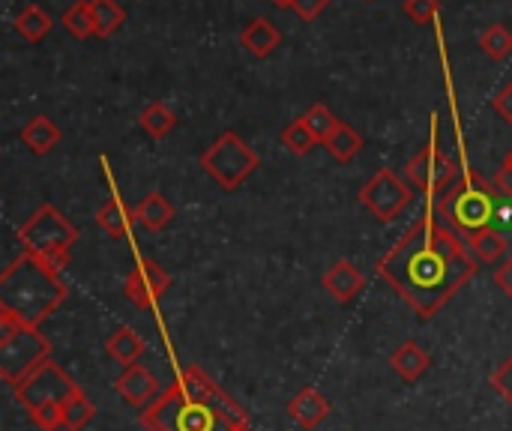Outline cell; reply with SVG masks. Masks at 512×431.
I'll return each mask as SVG.
<instances>
[{
	"mask_svg": "<svg viewBox=\"0 0 512 431\" xmlns=\"http://www.w3.org/2000/svg\"><path fill=\"white\" fill-rule=\"evenodd\" d=\"M375 273L429 321L474 279L477 258L459 231L426 213L375 264Z\"/></svg>",
	"mask_w": 512,
	"mask_h": 431,
	"instance_id": "cell-1",
	"label": "cell"
},
{
	"mask_svg": "<svg viewBox=\"0 0 512 431\" xmlns=\"http://www.w3.org/2000/svg\"><path fill=\"white\" fill-rule=\"evenodd\" d=\"M66 297L69 288L60 279V270L30 252H21L0 273V315H9L24 327H39Z\"/></svg>",
	"mask_w": 512,
	"mask_h": 431,
	"instance_id": "cell-2",
	"label": "cell"
},
{
	"mask_svg": "<svg viewBox=\"0 0 512 431\" xmlns=\"http://www.w3.org/2000/svg\"><path fill=\"white\" fill-rule=\"evenodd\" d=\"M501 192L492 180H486L477 171L459 174L438 198V219L459 231L462 237H471L483 228H492V219L498 216Z\"/></svg>",
	"mask_w": 512,
	"mask_h": 431,
	"instance_id": "cell-3",
	"label": "cell"
},
{
	"mask_svg": "<svg viewBox=\"0 0 512 431\" xmlns=\"http://www.w3.org/2000/svg\"><path fill=\"white\" fill-rule=\"evenodd\" d=\"M144 431H234L237 426L204 402H195L174 381L159 399L141 411Z\"/></svg>",
	"mask_w": 512,
	"mask_h": 431,
	"instance_id": "cell-4",
	"label": "cell"
},
{
	"mask_svg": "<svg viewBox=\"0 0 512 431\" xmlns=\"http://www.w3.org/2000/svg\"><path fill=\"white\" fill-rule=\"evenodd\" d=\"M51 360V342L39 327H24L9 315H0V378L15 390L42 363Z\"/></svg>",
	"mask_w": 512,
	"mask_h": 431,
	"instance_id": "cell-5",
	"label": "cell"
},
{
	"mask_svg": "<svg viewBox=\"0 0 512 431\" xmlns=\"http://www.w3.org/2000/svg\"><path fill=\"white\" fill-rule=\"evenodd\" d=\"M78 240V228L54 207L42 204L21 228H18V243L24 252L42 258L54 270H63L69 264L72 246Z\"/></svg>",
	"mask_w": 512,
	"mask_h": 431,
	"instance_id": "cell-6",
	"label": "cell"
},
{
	"mask_svg": "<svg viewBox=\"0 0 512 431\" xmlns=\"http://www.w3.org/2000/svg\"><path fill=\"white\" fill-rule=\"evenodd\" d=\"M258 153L237 135V132H222L204 153H201V168L207 171L210 180H216L219 189L234 192L240 189L258 168Z\"/></svg>",
	"mask_w": 512,
	"mask_h": 431,
	"instance_id": "cell-7",
	"label": "cell"
},
{
	"mask_svg": "<svg viewBox=\"0 0 512 431\" xmlns=\"http://www.w3.org/2000/svg\"><path fill=\"white\" fill-rule=\"evenodd\" d=\"M78 390H81V387H78L54 360H48V363H42L24 384L15 387V399H18V405H21V408L27 411V417H30V414H36V411H42V408H63Z\"/></svg>",
	"mask_w": 512,
	"mask_h": 431,
	"instance_id": "cell-8",
	"label": "cell"
},
{
	"mask_svg": "<svg viewBox=\"0 0 512 431\" xmlns=\"http://www.w3.org/2000/svg\"><path fill=\"white\" fill-rule=\"evenodd\" d=\"M357 198L378 222H393L414 201V186L399 171L381 168L369 177V183L357 192Z\"/></svg>",
	"mask_w": 512,
	"mask_h": 431,
	"instance_id": "cell-9",
	"label": "cell"
},
{
	"mask_svg": "<svg viewBox=\"0 0 512 431\" xmlns=\"http://www.w3.org/2000/svg\"><path fill=\"white\" fill-rule=\"evenodd\" d=\"M402 177H405L414 189L438 195V192H444V189L459 177V165H456V159H450V156L441 150L438 138H432V141H429V144L402 168Z\"/></svg>",
	"mask_w": 512,
	"mask_h": 431,
	"instance_id": "cell-10",
	"label": "cell"
},
{
	"mask_svg": "<svg viewBox=\"0 0 512 431\" xmlns=\"http://www.w3.org/2000/svg\"><path fill=\"white\" fill-rule=\"evenodd\" d=\"M177 384L183 387V393L189 396V399H195V402H204V405H210L213 411H219L222 417H228L234 426H246V411L204 372V369H198V366H186V369H180V375H177Z\"/></svg>",
	"mask_w": 512,
	"mask_h": 431,
	"instance_id": "cell-11",
	"label": "cell"
},
{
	"mask_svg": "<svg viewBox=\"0 0 512 431\" xmlns=\"http://www.w3.org/2000/svg\"><path fill=\"white\" fill-rule=\"evenodd\" d=\"M171 288V276L153 261V258H141L129 273H126V279H123V294H126V300L132 303V306H138V309H144V312H150L159 300H162V294Z\"/></svg>",
	"mask_w": 512,
	"mask_h": 431,
	"instance_id": "cell-12",
	"label": "cell"
},
{
	"mask_svg": "<svg viewBox=\"0 0 512 431\" xmlns=\"http://www.w3.org/2000/svg\"><path fill=\"white\" fill-rule=\"evenodd\" d=\"M114 390L120 393V399H126L132 408H141V411L150 408V405L159 399V393H162L156 375H153L150 369H144L141 363L123 369V375L114 381Z\"/></svg>",
	"mask_w": 512,
	"mask_h": 431,
	"instance_id": "cell-13",
	"label": "cell"
},
{
	"mask_svg": "<svg viewBox=\"0 0 512 431\" xmlns=\"http://www.w3.org/2000/svg\"><path fill=\"white\" fill-rule=\"evenodd\" d=\"M321 285H324V291H327L336 303H351V300L363 291L366 279H363V273H360L348 258H339V261H333V264L327 267Z\"/></svg>",
	"mask_w": 512,
	"mask_h": 431,
	"instance_id": "cell-14",
	"label": "cell"
},
{
	"mask_svg": "<svg viewBox=\"0 0 512 431\" xmlns=\"http://www.w3.org/2000/svg\"><path fill=\"white\" fill-rule=\"evenodd\" d=\"M288 414H291L303 429H318V426L330 417V402H327L315 387H306V390H300V393L288 402Z\"/></svg>",
	"mask_w": 512,
	"mask_h": 431,
	"instance_id": "cell-15",
	"label": "cell"
},
{
	"mask_svg": "<svg viewBox=\"0 0 512 431\" xmlns=\"http://www.w3.org/2000/svg\"><path fill=\"white\" fill-rule=\"evenodd\" d=\"M240 42L252 57H267V54H273L279 48L282 33L270 18H255L240 30Z\"/></svg>",
	"mask_w": 512,
	"mask_h": 431,
	"instance_id": "cell-16",
	"label": "cell"
},
{
	"mask_svg": "<svg viewBox=\"0 0 512 431\" xmlns=\"http://www.w3.org/2000/svg\"><path fill=\"white\" fill-rule=\"evenodd\" d=\"M60 138H63V132H60L57 123L48 120L45 114H36V117L27 120L24 129H21V144H24L30 153H36V156L51 153V150L60 144Z\"/></svg>",
	"mask_w": 512,
	"mask_h": 431,
	"instance_id": "cell-17",
	"label": "cell"
},
{
	"mask_svg": "<svg viewBox=\"0 0 512 431\" xmlns=\"http://www.w3.org/2000/svg\"><path fill=\"white\" fill-rule=\"evenodd\" d=\"M132 216H135V225L147 231H165L174 219V204L162 192H150L144 201L132 207Z\"/></svg>",
	"mask_w": 512,
	"mask_h": 431,
	"instance_id": "cell-18",
	"label": "cell"
},
{
	"mask_svg": "<svg viewBox=\"0 0 512 431\" xmlns=\"http://www.w3.org/2000/svg\"><path fill=\"white\" fill-rule=\"evenodd\" d=\"M429 363H432V357H429L417 342H405V345H399V348L390 354V366H393V372H396L402 381H408V384L420 381V378L426 375Z\"/></svg>",
	"mask_w": 512,
	"mask_h": 431,
	"instance_id": "cell-19",
	"label": "cell"
},
{
	"mask_svg": "<svg viewBox=\"0 0 512 431\" xmlns=\"http://www.w3.org/2000/svg\"><path fill=\"white\" fill-rule=\"evenodd\" d=\"M96 225H99L108 237L126 240L129 231H132V225H135V216H132V210H129L117 195H111V198L96 210Z\"/></svg>",
	"mask_w": 512,
	"mask_h": 431,
	"instance_id": "cell-20",
	"label": "cell"
},
{
	"mask_svg": "<svg viewBox=\"0 0 512 431\" xmlns=\"http://www.w3.org/2000/svg\"><path fill=\"white\" fill-rule=\"evenodd\" d=\"M105 351H108V357H111L117 366L129 369V366H138V360L144 357V342H141V336H138L132 327H120V330H114V333L108 336Z\"/></svg>",
	"mask_w": 512,
	"mask_h": 431,
	"instance_id": "cell-21",
	"label": "cell"
},
{
	"mask_svg": "<svg viewBox=\"0 0 512 431\" xmlns=\"http://www.w3.org/2000/svg\"><path fill=\"white\" fill-rule=\"evenodd\" d=\"M12 27H15V33H18L21 39H27V42H42V39L51 33L54 18H51V12L42 9L39 3H27V6L15 15Z\"/></svg>",
	"mask_w": 512,
	"mask_h": 431,
	"instance_id": "cell-22",
	"label": "cell"
},
{
	"mask_svg": "<svg viewBox=\"0 0 512 431\" xmlns=\"http://www.w3.org/2000/svg\"><path fill=\"white\" fill-rule=\"evenodd\" d=\"M465 240H468V249L474 252V258L483 261V264H498L507 255V237L501 231H495V228H483V231H477V234H471Z\"/></svg>",
	"mask_w": 512,
	"mask_h": 431,
	"instance_id": "cell-23",
	"label": "cell"
},
{
	"mask_svg": "<svg viewBox=\"0 0 512 431\" xmlns=\"http://www.w3.org/2000/svg\"><path fill=\"white\" fill-rule=\"evenodd\" d=\"M138 123H141V129H144L150 138L162 141V138L177 126V114H174L165 102H150V105L141 111Z\"/></svg>",
	"mask_w": 512,
	"mask_h": 431,
	"instance_id": "cell-24",
	"label": "cell"
},
{
	"mask_svg": "<svg viewBox=\"0 0 512 431\" xmlns=\"http://www.w3.org/2000/svg\"><path fill=\"white\" fill-rule=\"evenodd\" d=\"M324 147L330 150V156H333L336 162H351V159L363 150V135H360L354 126H348V123L342 120L339 129L327 138Z\"/></svg>",
	"mask_w": 512,
	"mask_h": 431,
	"instance_id": "cell-25",
	"label": "cell"
},
{
	"mask_svg": "<svg viewBox=\"0 0 512 431\" xmlns=\"http://www.w3.org/2000/svg\"><path fill=\"white\" fill-rule=\"evenodd\" d=\"M90 9H93V24H96L99 39L114 36L126 21V12L117 0H90Z\"/></svg>",
	"mask_w": 512,
	"mask_h": 431,
	"instance_id": "cell-26",
	"label": "cell"
},
{
	"mask_svg": "<svg viewBox=\"0 0 512 431\" xmlns=\"http://www.w3.org/2000/svg\"><path fill=\"white\" fill-rule=\"evenodd\" d=\"M60 24H63V27H66V33H69V36H75V39L96 36V24H93L90 0H78V3H72V6L63 12Z\"/></svg>",
	"mask_w": 512,
	"mask_h": 431,
	"instance_id": "cell-27",
	"label": "cell"
},
{
	"mask_svg": "<svg viewBox=\"0 0 512 431\" xmlns=\"http://www.w3.org/2000/svg\"><path fill=\"white\" fill-rule=\"evenodd\" d=\"M303 123H306V126H309V132L318 138V144H327V138L339 129V123H342V120H339L327 105H321V102H318V105H312V108L303 114Z\"/></svg>",
	"mask_w": 512,
	"mask_h": 431,
	"instance_id": "cell-28",
	"label": "cell"
},
{
	"mask_svg": "<svg viewBox=\"0 0 512 431\" xmlns=\"http://www.w3.org/2000/svg\"><path fill=\"white\" fill-rule=\"evenodd\" d=\"M480 48L492 57V60H507L512 54V33L504 24H489L480 33Z\"/></svg>",
	"mask_w": 512,
	"mask_h": 431,
	"instance_id": "cell-29",
	"label": "cell"
},
{
	"mask_svg": "<svg viewBox=\"0 0 512 431\" xmlns=\"http://www.w3.org/2000/svg\"><path fill=\"white\" fill-rule=\"evenodd\" d=\"M90 420H93V405H90V399L84 396V390H78V393L63 405V429L81 431Z\"/></svg>",
	"mask_w": 512,
	"mask_h": 431,
	"instance_id": "cell-30",
	"label": "cell"
},
{
	"mask_svg": "<svg viewBox=\"0 0 512 431\" xmlns=\"http://www.w3.org/2000/svg\"><path fill=\"white\" fill-rule=\"evenodd\" d=\"M282 144H285V150L288 153H294V156H306L315 144H318V138L309 132V126L303 123V117L300 120H294V123H288L285 129H282Z\"/></svg>",
	"mask_w": 512,
	"mask_h": 431,
	"instance_id": "cell-31",
	"label": "cell"
},
{
	"mask_svg": "<svg viewBox=\"0 0 512 431\" xmlns=\"http://www.w3.org/2000/svg\"><path fill=\"white\" fill-rule=\"evenodd\" d=\"M402 9H405V15H408L414 24H429V21L438 15L441 0H405Z\"/></svg>",
	"mask_w": 512,
	"mask_h": 431,
	"instance_id": "cell-32",
	"label": "cell"
},
{
	"mask_svg": "<svg viewBox=\"0 0 512 431\" xmlns=\"http://www.w3.org/2000/svg\"><path fill=\"white\" fill-rule=\"evenodd\" d=\"M492 387H495V393L504 399V402H510L512 405V354L495 369V375H492Z\"/></svg>",
	"mask_w": 512,
	"mask_h": 431,
	"instance_id": "cell-33",
	"label": "cell"
},
{
	"mask_svg": "<svg viewBox=\"0 0 512 431\" xmlns=\"http://www.w3.org/2000/svg\"><path fill=\"white\" fill-rule=\"evenodd\" d=\"M327 3H330V0H294L291 9H294L303 21H312V18H318V15L327 9Z\"/></svg>",
	"mask_w": 512,
	"mask_h": 431,
	"instance_id": "cell-34",
	"label": "cell"
},
{
	"mask_svg": "<svg viewBox=\"0 0 512 431\" xmlns=\"http://www.w3.org/2000/svg\"><path fill=\"white\" fill-rule=\"evenodd\" d=\"M492 108H495V114H498V117H504V120L512 126V81L507 84V87H501V90L495 93Z\"/></svg>",
	"mask_w": 512,
	"mask_h": 431,
	"instance_id": "cell-35",
	"label": "cell"
},
{
	"mask_svg": "<svg viewBox=\"0 0 512 431\" xmlns=\"http://www.w3.org/2000/svg\"><path fill=\"white\" fill-rule=\"evenodd\" d=\"M492 183H495V189L501 192V198H507V201H512V171H510V168H507V165H501V168L495 171Z\"/></svg>",
	"mask_w": 512,
	"mask_h": 431,
	"instance_id": "cell-36",
	"label": "cell"
},
{
	"mask_svg": "<svg viewBox=\"0 0 512 431\" xmlns=\"http://www.w3.org/2000/svg\"><path fill=\"white\" fill-rule=\"evenodd\" d=\"M495 285L512 297V258H507L504 264H498V270H495Z\"/></svg>",
	"mask_w": 512,
	"mask_h": 431,
	"instance_id": "cell-37",
	"label": "cell"
},
{
	"mask_svg": "<svg viewBox=\"0 0 512 431\" xmlns=\"http://www.w3.org/2000/svg\"><path fill=\"white\" fill-rule=\"evenodd\" d=\"M270 3H273V6H279V9H288V6H291L294 0H270Z\"/></svg>",
	"mask_w": 512,
	"mask_h": 431,
	"instance_id": "cell-38",
	"label": "cell"
},
{
	"mask_svg": "<svg viewBox=\"0 0 512 431\" xmlns=\"http://www.w3.org/2000/svg\"><path fill=\"white\" fill-rule=\"evenodd\" d=\"M504 165H507V168H510V171H512V150H510V156L504 159Z\"/></svg>",
	"mask_w": 512,
	"mask_h": 431,
	"instance_id": "cell-39",
	"label": "cell"
},
{
	"mask_svg": "<svg viewBox=\"0 0 512 431\" xmlns=\"http://www.w3.org/2000/svg\"><path fill=\"white\" fill-rule=\"evenodd\" d=\"M234 431H252V429H249V426H237V429H234Z\"/></svg>",
	"mask_w": 512,
	"mask_h": 431,
	"instance_id": "cell-40",
	"label": "cell"
}]
</instances>
